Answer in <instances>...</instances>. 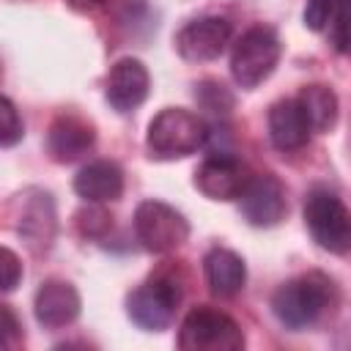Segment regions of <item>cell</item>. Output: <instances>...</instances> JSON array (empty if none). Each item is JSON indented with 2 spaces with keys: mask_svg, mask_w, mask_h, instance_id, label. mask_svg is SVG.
<instances>
[{
  "mask_svg": "<svg viewBox=\"0 0 351 351\" xmlns=\"http://www.w3.org/2000/svg\"><path fill=\"white\" fill-rule=\"evenodd\" d=\"M337 304V285L324 271H307L282 282L271 296L277 321L288 329H304L315 324L326 310Z\"/></svg>",
  "mask_w": 351,
  "mask_h": 351,
  "instance_id": "obj_1",
  "label": "cell"
},
{
  "mask_svg": "<svg viewBox=\"0 0 351 351\" xmlns=\"http://www.w3.org/2000/svg\"><path fill=\"white\" fill-rule=\"evenodd\" d=\"M208 140V126L200 115L184 107H167L148 123L145 145L154 159H184Z\"/></svg>",
  "mask_w": 351,
  "mask_h": 351,
  "instance_id": "obj_2",
  "label": "cell"
},
{
  "mask_svg": "<svg viewBox=\"0 0 351 351\" xmlns=\"http://www.w3.org/2000/svg\"><path fill=\"white\" fill-rule=\"evenodd\" d=\"M282 55L280 36L269 25H252L250 30L241 33V38L233 44L230 52V74L239 88L252 90L263 80L271 77Z\"/></svg>",
  "mask_w": 351,
  "mask_h": 351,
  "instance_id": "obj_3",
  "label": "cell"
},
{
  "mask_svg": "<svg viewBox=\"0 0 351 351\" xmlns=\"http://www.w3.org/2000/svg\"><path fill=\"white\" fill-rule=\"evenodd\" d=\"M181 296H184V285H181L178 274L159 271L126 296V313L140 329L162 332L170 326V321L181 304Z\"/></svg>",
  "mask_w": 351,
  "mask_h": 351,
  "instance_id": "obj_4",
  "label": "cell"
},
{
  "mask_svg": "<svg viewBox=\"0 0 351 351\" xmlns=\"http://www.w3.org/2000/svg\"><path fill=\"white\" fill-rule=\"evenodd\" d=\"M178 346L184 351H239L244 348V332L228 313L200 304L181 321Z\"/></svg>",
  "mask_w": 351,
  "mask_h": 351,
  "instance_id": "obj_5",
  "label": "cell"
},
{
  "mask_svg": "<svg viewBox=\"0 0 351 351\" xmlns=\"http://www.w3.org/2000/svg\"><path fill=\"white\" fill-rule=\"evenodd\" d=\"M304 225L318 247L346 255L351 247V217L346 203L329 189H313L304 200Z\"/></svg>",
  "mask_w": 351,
  "mask_h": 351,
  "instance_id": "obj_6",
  "label": "cell"
},
{
  "mask_svg": "<svg viewBox=\"0 0 351 351\" xmlns=\"http://www.w3.org/2000/svg\"><path fill=\"white\" fill-rule=\"evenodd\" d=\"M134 236L148 252H170L189 239V222L162 200H143L134 208Z\"/></svg>",
  "mask_w": 351,
  "mask_h": 351,
  "instance_id": "obj_7",
  "label": "cell"
},
{
  "mask_svg": "<svg viewBox=\"0 0 351 351\" xmlns=\"http://www.w3.org/2000/svg\"><path fill=\"white\" fill-rule=\"evenodd\" d=\"M241 206V214L255 228H274L288 214L285 186L271 173H255L247 178L241 195L236 197Z\"/></svg>",
  "mask_w": 351,
  "mask_h": 351,
  "instance_id": "obj_8",
  "label": "cell"
},
{
  "mask_svg": "<svg viewBox=\"0 0 351 351\" xmlns=\"http://www.w3.org/2000/svg\"><path fill=\"white\" fill-rule=\"evenodd\" d=\"M230 36H233V25L225 16H197L176 33V52L184 60L206 63L225 52Z\"/></svg>",
  "mask_w": 351,
  "mask_h": 351,
  "instance_id": "obj_9",
  "label": "cell"
},
{
  "mask_svg": "<svg viewBox=\"0 0 351 351\" xmlns=\"http://www.w3.org/2000/svg\"><path fill=\"white\" fill-rule=\"evenodd\" d=\"M252 173L230 154H214L195 170V186L208 200H236Z\"/></svg>",
  "mask_w": 351,
  "mask_h": 351,
  "instance_id": "obj_10",
  "label": "cell"
},
{
  "mask_svg": "<svg viewBox=\"0 0 351 351\" xmlns=\"http://www.w3.org/2000/svg\"><path fill=\"white\" fill-rule=\"evenodd\" d=\"M19 197H22V208H19V219H16L19 236L25 239V244L33 252L49 250L52 241H55V230H58L52 195L41 192V189H27Z\"/></svg>",
  "mask_w": 351,
  "mask_h": 351,
  "instance_id": "obj_11",
  "label": "cell"
},
{
  "mask_svg": "<svg viewBox=\"0 0 351 351\" xmlns=\"http://www.w3.org/2000/svg\"><path fill=\"white\" fill-rule=\"evenodd\" d=\"M148 90H151V77H148V69L137 58H121L107 74L104 93H107L110 107L118 112L137 110L148 99Z\"/></svg>",
  "mask_w": 351,
  "mask_h": 351,
  "instance_id": "obj_12",
  "label": "cell"
},
{
  "mask_svg": "<svg viewBox=\"0 0 351 351\" xmlns=\"http://www.w3.org/2000/svg\"><path fill=\"white\" fill-rule=\"evenodd\" d=\"M82 299L77 293V288L66 280H47L41 282V288L36 291V321L47 329H60L69 326L77 315H80Z\"/></svg>",
  "mask_w": 351,
  "mask_h": 351,
  "instance_id": "obj_13",
  "label": "cell"
},
{
  "mask_svg": "<svg viewBox=\"0 0 351 351\" xmlns=\"http://www.w3.org/2000/svg\"><path fill=\"white\" fill-rule=\"evenodd\" d=\"M93 140H96V132L93 126L80 118V115H58L47 132V151L55 162L60 165H69V162H77L80 156H85L90 148H93Z\"/></svg>",
  "mask_w": 351,
  "mask_h": 351,
  "instance_id": "obj_14",
  "label": "cell"
},
{
  "mask_svg": "<svg viewBox=\"0 0 351 351\" xmlns=\"http://www.w3.org/2000/svg\"><path fill=\"white\" fill-rule=\"evenodd\" d=\"M310 123L296 99H280L269 110V140L277 151H299L310 140Z\"/></svg>",
  "mask_w": 351,
  "mask_h": 351,
  "instance_id": "obj_15",
  "label": "cell"
},
{
  "mask_svg": "<svg viewBox=\"0 0 351 351\" xmlns=\"http://www.w3.org/2000/svg\"><path fill=\"white\" fill-rule=\"evenodd\" d=\"M74 192L88 203H110L123 195V170L110 159H96L74 176Z\"/></svg>",
  "mask_w": 351,
  "mask_h": 351,
  "instance_id": "obj_16",
  "label": "cell"
},
{
  "mask_svg": "<svg viewBox=\"0 0 351 351\" xmlns=\"http://www.w3.org/2000/svg\"><path fill=\"white\" fill-rule=\"evenodd\" d=\"M203 271H206V282L211 288L214 296H236L244 282H247V266L241 261V255H236L228 247H214L206 252L203 258Z\"/></svg>",
  "mask_w": 351,
  "mask_h": 351,
  "instance_id": "obj_17",
  "label": "cell"
},
{
  "mask_svg": "<svg viewBox=\"0 0 351 351\" xmlns=\"http://www.w3.org/2000/svg\"><path fill=\"white\" fill-rule=\"evenodd\" d=\"M296 101H299V107L310 123V132L324 134V132L335 129L340 104H337V93L329 85H307L299 90Z\"/></svg>",
  "mask_w": 351,
  "mask_h": 351,
  "instance_id": "obj_18",
  "label": "cell"
},
{
  "mask_svg": "<svg viewBox=\"0 0 351 351\" xmlns=\"http://www.w3.org/2000/svg\"><path fill=\"white\" fill-rule=\"evenodd\" d=\"M25 134V126H22V118L14 107L11 99L0 96V145H16Z\"/></svg>",
  "mask_w": 351,
  "mask_h": 351,
  "instance_id": "obj_19",
  "label": "cell"
},
{
  "mask_svg": "<svg viewBox=\"0 0 351 351\" xmlns=\"http://www.w3.org/2000/svg\"><path fill=\"white\" fill-rule=\"evenodd\" d=\"M22 280V261L14 250L0 244V293H8Z\"/></svg>",
  "mask_w": 351,
  "mask_h": 351,
  "instance_id": "obj_20",
  "label": "cell"
},
{
  "mask_svg": "<svg viewBox=\"0 0 351 351\" xmlns=\"http://www.w3.org/2000/svg\"><path fill=\"white\" fill-rule=\"evenodd\" d=\"M195 96L203 101L206 110H214V112H228L233 107V96L219 82H200V88L195 90Z\"/></svg>",
  "mask_w": 351,
  "mask_h": 351,
  "instance_id": "obj_21",
  "label": "cell"
},
{
  "mask_svg": "<svg viewBox=\"0 0 351 351\" xmlns=\"http://www.w3.org/2000/svg\"><path fill=\"white\" fill-rule=\"evenodd\" d=\"M337 0H307L304 5V25L310 30H324L335 14Z\"/></svg>",
  "mask_w": 351,
  "mask_h": 351,
  "instance_id": "obj_22",
  "label": "cell"
},
{
  "mask_svg": "<svg viewBox=\"0 0 351 351\" xmlns=\"http://www.w3.org/2000/svg\"><path fill=\"white\" fill-rule=\"evenodd\" d=\"M77 217H80V228H82L85 236H99V233H104L112 225L110 214L104 208H99V203H93L88 211H80Z\"/></svg>",
  "mask_w": 351,
  "mask_h": 351,
  "instance_id": "obj_23",
  "label": "cell"
},
{
  "mask_svg": "<svg viewBox=\"0 0 351 351\" xmlns=\"http://www.w3.org/2000/svg\"><path fill=\"white\" fill-rule=\"evenodd\" d=\"M329 25H332V44H335V49L343 55V52L348 49V38H346V0H337Z\"/></svg>",
  "mask_w": 351,
  "mask_h": 351,
  "instance_id": "obj_24",
  "label": "cell"
},
{
  "mask_svg": "<svg viewBox=\"0 0 351 351\" xmlns=\"http://www.w3.org/2000/svg\"><path fill=\"white\" fill-rule=\"evenodd\" d=\"M19 340V321L8 307H0V348Z\"/></svg>",
  "mask_w": 351,
  "mask_h": 351,
  "instance_id": "obj_25",
  "label": "cell"
},
{
  "mask_svg": "<svg viewBox=\"0 0 351 351\" xmlns=\"http://www.w3.org/2000/svg\"><path fill=\"white\" fill-rule=\"evenodd\" d=\"M104 0H66V5H71L74 11H93L99 8Z\"/></svg>",
  "mask_w": 351,
  "mask_h": 351,
  "instance_id": "obj_26",
  "label": "cell"
},
{
  "mask_svg": "<svg viewBox=\"0 0 351 351\" xmlns=\"http://www.w3.org/2000/svg\"><path fill=\"white\" fill-rule=\"evenodd\" d=\"M0 77H3V66H0Z\"/></svg>",
  "mask_w": 351,
  "mask_h": 351,
  "instance_id": "obj_27",
  "label": "cell"
}]
</instances>
